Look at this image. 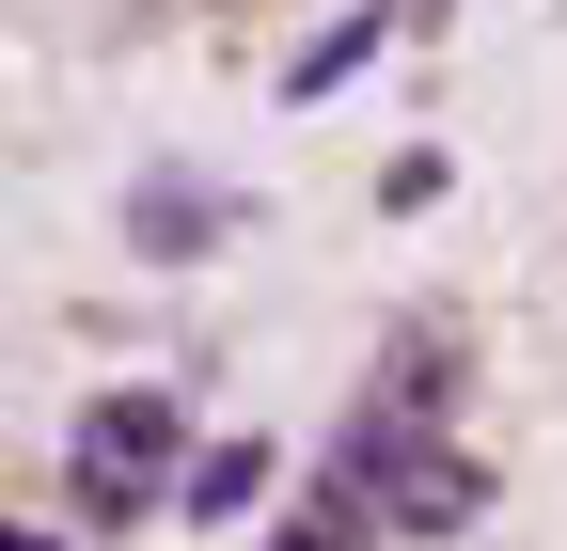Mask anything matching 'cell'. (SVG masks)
Segmentation results:
<instances>
[{
    "label": "cell",
    "instance_id": "ba28073f",
    "mask_svg": "<svg viewBox=\"0 0 567 551\" xmlns=\"http://www.w3.org/2000/svg\"><path fill=\"white\" fill-rule=\"evenodd\" d=\"M379 17H394V32H442V17H457V0H379Z\"/></svg>",
    "mask_w": 567,
    "mask_h": 551
},
{
    "label": "cell",
    "instance_id": "30bf717a",
    "mask_svg": "<svg viewBox=\"0 0 567 551\" xmlns=\"http://www.w3.org/2000/svg\"><path fill=\"white\" fill-rule=\"evenodd\" d=\"M221 17H252V0H221Z\"/></svg>",
    "mask_w": 567,
    "mask_h": 551
},
{
    "label": "cell",
    "instance_id": "5b68a950",
    "mask_svg": "<svg viewBox=\"0 0 567 551\" xmlns=\"http://www.w3.org/2000/svg\"><path fill=\"white\" fill-rule=\"evenodd\" d=\"M126 237H142V252H205V237H221V189H142Z\"/></svg>",
    "mask_w": 567,
    "mask_h": 551
},
{
    "label": "cell",
    "instance_id": "8992f818",
    "mask_svg": "<svg viewBox=\"0 0 567 551\" xmlns=\"http://www.w3.org/2000/svg\"><path fill=\"white\" fill-rule=\"evenodd\" d=\"M379 32H394V17H379V0H363V17H347V32H331V48H300V63H284V95H331V80H347V63H363V48H379Z\"/></svg>",
    "mask_w": 567,
    "mask_h": 551
},
{
    "label": "cell",
    "instance_id": "3957f363",
    "mask_svg": "<svg viewBox=\"0 0 567 551\" xmlns=\"http://www.w3.org/2000/svg\"><path fill=\"white\" fill-rule=\"evenodd\" d=\"M457 378H473V347L425 315V331H394V363H379L363 394H379V409H457Z\"/></svg>",
    "mask_w": 567,
    "mask_h": 551
},
{
    "label": "cell",
    "instance_id": "6da1fadb",
    "mask_svg": "<svg viewBox=\"0 0 567 551\" xmlns=\"http://www.w3.org/2000/svg\"><path fill=\"white\" fill-rule=\"evenodd\" d=\"M316 489H347L379 536H473V520H488V457L442 426V409H379V394H363Z\"/></svg>",
    "mask_w": 567,
    "mask_h": 551
},
{
    "label": "cell",
    "instance_id": "277c9868",
    "mask_svg": "<svg viewBox=\"0 0 567 551\" xmlns=\"http://www.w3.org/2000/svg\"><path fill=\"white\" fill-rule=\"evenodd\" d=\"M174 505H189V520H252V505H268V441H205Z\"/></svg>",
    "mask_w": 567,
    "mask_h": 551
},
{
    "label": "cell",
    "instance_id": "52a82bcc",
    "mask_svg": "<svg viewBox=\"0 0 567 551\" xmlns=\"http://www.w3.org/2000/svg\"><path fill=\"white\" fill-rule=\"evenodd\" d=\"M363 536H379V520H363V505H347V489H316V505H300V520H284V536H268V551H363Z\"/></svg>",
    "mask_w": 567,
    "mask_h": 551
},
{
    "label": "cell",
    "instance_id": "7a4b0ae2",
    "mask_svg": "<svg viewBox=\"0 0 567 551\" xmlns=\"http://www.w3.org/2000/svg\"><path fill=\"white\" fill-rule=\"evenodd\" d=\"M174 489H189V394L126 378V394H95L80 426H63V505L80 520H158Z\"/></svg>",
    "mask_w": 567,
    "mask_h": 551
},
{
    "label": "cell",
    "instance_id": "9c48e42d",
    "mask_svg": "<svg viewBox=\"0 0 567 551\" xmlns=\"http://www.w3.org/2000/svg\"><path fill=\"white\" fill-rule=\"evenodd\" d=\"M0 551H63V536H0Z\"/></svg>",
    "mask_w": 567,
    "mask_h": 551
}]
</instances>
